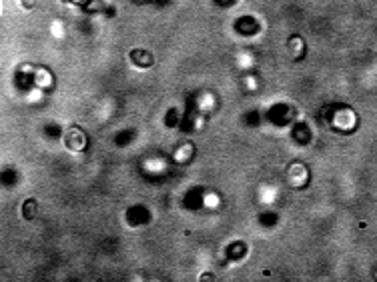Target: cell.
<instances>
[{
  "instance_id": "cell-1",
  "label": "cell",
  "mask_w": 377,
  "mask_h": 282,
  "mask_svg": "<svg viewBox=\"0 0 377 282\" xmlns=\"http://www.w3.org/2000/svg\"><path fill=\"white\" fill-rule=\"evenodd\" d=\"M64 142L70 150H81L84 148V134L79 128H70L66 134H64Z\"/></svg>"
},
{
  "instance_id": "cell-3",
  "label": "cell",
  "mask_w": 377,
  "mask_h": 282,
  "mask_svg": "<svg viewBox=\"0 0 377 282\" xmlns=\"http://www.w3.org/2000/svg\"><path fill=\"white\" fill-rule=\"evenodd\" d=\"M36 208H39L36 200H26V202H24V218H26V220H32V218L36 216Z\"/></svg>"
},
{
  "instance_id": "cell-4",
  "label": "cell",
  "mask_w": 377,
  "mask_h": 282,
  "mask_svg": "<svg viewBox=\"0 0 377 282\" xmlns=\"http://www.w3.org/2000/svg\"><path fill=\"white\" fill-rule=\"evenodd\" d=\"M22 6L24 8H32L34 6V0H22Z\"/></svg>"
},
{
  "instance_id": "cell-2",
  "label": "cell",
  "mask_w": 377,
  "mask_h": 282,
  "mask_svg": "<svg viewBox=\"0 0 377 282\" xmlns=\"http://www.w3.org/2000/svg\"><path fill=\"white\" fill-rule=\"evenodd\" d=\"M130 58H133V62H135L139 68H148V66L153 64V56H150L148 52H145V50H141V48L133 50Z\"/></svg>"
},
{
  "instance_id": "cell-5",
  "label": "cell",
  "mask_w": 377,
  "mask_h": 282,
  "mask_svg": "<svg viewBox=\"0 0 377 282\" xmlns=\"http://www.w3.org/2000/svg\"><path fill=\"white\" fill-rule=\"evenodd\" d=\"M68 2H72V4H84V2H88V0H68Z\"/></svg>"
}]
</instances>
